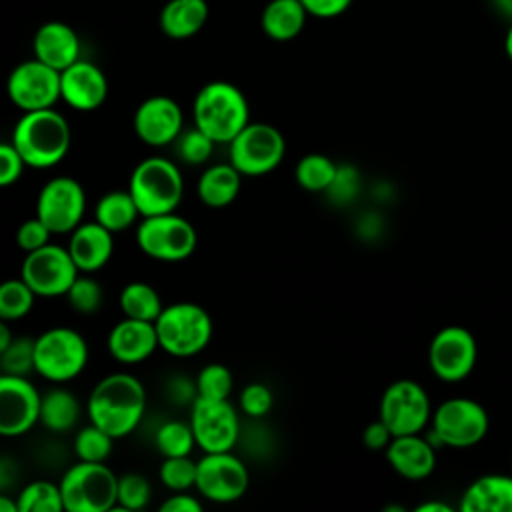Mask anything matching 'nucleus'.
Instances as JSON below:
<instances>
[{
  "instance_id": "nucleus-8",
  "label": "nucleus",
  "mask_w": 512,
  "mask_h": 512,
  "mask_svg": "<svg viewBox=\"0 0 512 512\" xmlns=\"http://www.w3.org/2000/svg\"><path fill=\"white\" fill-rule=\"evenodd\" d=\"M136 244L152 260L182 262L190 258L198 244L196 228L190 220L174 212L144 216L136 226Z\"/></svg>"
},
{
  "instance_id": "nucleus-27",
  "label": "nucleus",
  "mask_w": 512,
  "mask_h": 512,
  "mask_svg": "<svg viewBox=\"0 0 512 512\" xmlns=\"http://www.w3.org/2000/svg\"><path fill=\"white\" fill-rule=\"evenodd\" d=\"M242 186V174L232 162L208 166L196 184L198 198L208 208H224L236 200Z\"/></svg>"
},
{
  "instance_id": "nucleus-12",
  "label": "nucleus",
  "mask_w": 512,
  "mask_h": 512,
  "mask_svg": "<svg viewBox=\"0 0 512 512\" xmlns=\"http://www.w3.org/2000/svg\"><path fill=\"white\" fill-rule=\"evenodd\" d=\"M80 270L68 248L48 242L46 246L26 252L20 278L42 298L66 296Z\"/></svg>"
},
{
  "instance_id": "nucleus-39",
  "label": "nucleus",
  "mask_w": 512,
  "mask_h": 512,
  "mask_svg": "<svg viewBox=\"0 0 512 512\" xmlns=\"http://www.w3.org/2000/svg\"><path fill=\"white\" fill-rule=\"evenodd\" d=\"M196 468L198 462L190 456H168L162 460L158 476L168 490L184 492L196 486Z\"/></svg>"
},
{
  "instance_id": "nucleus-2",
  "label": "nucleus",
  "mask_w": 512,
  "mask_h": 512,
  "mask_svg": "<svg viewBox=\"0 0 512 512\" xmlns=\"http://www.w3.org/2000/svg\"><path fill=\"white\" fill-rule=\"evenodd\" d=\"M10 142L16 146L26 166L46 170L66 158L72 144V132L68 120L60 112L42 108L24 112L18 118Z\"/></svg>"
},
{
  "instance_id": "nucleus-40",
  "label": "nucleus",
  "mask_w": 512,
  "mask_h": 512,
  "mask_svg": "<svg viewBox=\"0 0 512 512\" xmlns=\"http://www.w3.org/2000/svg\"><path fill=\"white\" fill-rule=\"evenodd\" d=\"M0 368L4 374L28 376L34 372V338L16 336L12 344L0 352Z\"/></svg>"
},
{
  "instance_id": "nucleus-35",
  "label": "nucleus",
  "mask_w": 512,
  "mask_h": 512,
  "mask_svg": "<svg viewBox=\"0 0 512 512\" xmlns=\"http://www.w3.org/2000/svg\"><path fill=\"white\" fill-rule=\"evenodd\" d=\"M34 300V290L22 278L6 280L0 286V318L6 322L24 318L34 308Z\"/></svg>"
},
{
  "instance_id": "nucleus-28",
  "label": "nucleus",
  "mask_w": 512,
  "mask_h": 512,
  "mask_svg": "<svg viewBox=\"0 0 512 512\" xmlns=\"http://www.w3.org/2000/svg\"><path fill=\"white\" fill-rule=\"evenodd\" d=\"M308 16L300 0H270L262 10L260 26L270 40L288 42L304 30Z\"/></svg>"
},
{
  "instance_id": "nucleus-3",
  "label": "nucleus",
  "mask_w": 512,
  "mask_h": 512,
  "mask_svg": "<svg viewBox=\"0 0 512 512\" xmlns=\"http://www.w3.org/2000/svg\"><path fill=\"white\" fill-rule=\"evenodd\" d=\"M194 126L216 144H230L250 122V106L244 92L226 80L204 84L192 102Z\"/></svg>"
},
{
  "instance_id": "nucleus-23",
  "label": "nucleus",
  "mask_w": 512,
  "mask_h": 512,
  "mask_svg": "<svg viewBox=\"0 0 512 512\" xmlns=\"http://www.w3.org/2000/svg\"><path fill=\"white\" fill-rule=\"evenodd\" d=\"M384 454L392 470L406 480H424L436 466V446L420 432L394 436Z\"/></svg>"
},
{
  "instance_id": "nucleus-33",
  "label": "nucleus",
  "mask_w": 512,
  "mask_h": 512,
  "mask_svg": "<svg viewBox=\"0 0 512 512\" xmlns=\"http://www.w3.org/2000/svg\"><path fill=\"white\" fill-rule=\"evenodd\" d=\"M20 512H62L64 500L60 484L48 480H34L26 484L18 494Z\"/></svg>"
},
{
  "instance_id": "nucleus-38",
  "label": "nucleus",
  "mask_w": 512,
  "mask_h": 512,
  "mask_svg": "<svg viewBox=\"0 0 512 512\" xmlns=\"http://www.w3.org/2000/svg\"><path fill=\"white\" fill-rule=\"evenodd\" d=\"M152 496V486L146 476L138 472H128L118 476V500L112 508L114 512H134L142 510ZM110 510V512H112Z\"/></svg>"
},
{
  "instance_id": "nucleus-29",
  "label": "nucleus",
  "mask_w": 512,
  "mask_h": 512,
  "mask_svg": "<svg viewBox=\"0 0 512 512\" xmlns=\"http://www.w3.org/2000/svg\"><path fill=\"white\" fill-rule=\"evenodd\" d=\"M82 414L80 400L66 388H52L42 394L40 424L50 432L62 434L72 430Z\"/></svg>"
},
{
  "instance_id": "nucleus-18",
  "label": "nucleus",
  "mask_w": 512,
  "mask_h": 512,
  "mask_svg": "<svg viewBox=\"0 0 512 512\" xmlns=\"http://www.w3.org/2000/svg\"><path fill=\"white\" fill-rule=\"evenodd\" d=\"M42 394L26 376L0 374V434L16 438L40 422Z\"/></svg>"
},
{
  "instance_id": "nucleus-45",
  "label": "nucleus",
  "mask_w": 512,
  "mask_h": 512,
  "mask_svg": "<svg viewBox=\"0 0 512 512\" xmlns=\"http://www.w3.org/2000/svg\"><path fill=\"white\" fill-rule=\"evenodd\" d=\"M50 236V228L38 216L24 220L16 230V242L24 252H32L46 246L50 242Z\"/></svg>"
},
{
  "instance_id": "nucleus-46",
  "label": "nucleus",
  "mask_w": 512,
  "mask_h": 512,
  "mask_svg": "<svg viewBox=\"0 0 512 512\" xmlns=\"http://www.w3.org/2000/svg\"><path fill=\"white\" fill-rule=\"evenodd\" d=\"M24 168H26V162L16 150V146L12 142H2L0 144V186L6 188L18 182Z\"/></svg>"
},
{
  "instance_id": "nucleus-19",
  "label": "nucleus",
  "mask_w": 512,
  "mask_h": 512,
  "mask_svg": "<svg viewBox=\"0 0 512 512\" xmlns=\"http://www.w3.org/2000/svg\"><path fill=\"white\" fill-rule=\"evenodd\" d=\"M132 126L144 144L154 148L168 146L182 134L184 112L180 104L170 96H150L138 104Z\"/></svg>"
},
{
  "instance_id": "nucleus-51",
  "label": "nucleus",
  "mask_w": 512,
  "mask_h": 512,
  "mask_svg": "<svg viewBox=\"0 0 512 512\" xmlns=\"http://www.w3.org/2000/svg\"><path fill=\"white\" fill-rule=\"evenodd\" d=\"M12 332H10V328H8V322L6 320H2V324H0V352L2 350H6L10 344H12Z\"/></svg>"
},
{
  "instance_id": "nucleus-21",
  "label": "nucleus",
  "mask_w": 512,
  "mask_h": 512,
  "mask_svg": "<svg viewBox=\"0 0 512 512\" xmlns=\"http://www.w3.org/2000/svg\"><path fill=\"white\" fill-rule=\"evenodd\" d=\"M108 354L120 364H140L160 348L154 322L126 318L116 322L106 338Z\"/></svg>"
},
{
  "instance_id": "nucleus-1",
  "label": "nucleus",
  "mask_w": 512,
  "mask_h": 512,
  "mask_svg": "<svg viewBox=\"0 0 512 512\" xmlns=\"http://www.w3.org/2000/svg\"><path fill=\"white\" fill-rule=\"evenodd\" d=\"M146 412V388L128 372H112L96 382L86 400L88 420L114 440L132 434Z\"/></svg>"
},
{
  "instance_id": "nucleus-5",
  "label": "nucleus",
  "mask_w": 512,
  "mask_h": 512,
  "mask_svg": "<svg viewBox=\"0 0 512 512\" xmlns=\"http://www.w3.org/2000/svg\"><path fill=\"white\" fill-rule=\"evenodd\" d=\"M160 348L174 358L200 354L212 340V318L196 302H174L162 308L154 320Z\"/></svg>"
},
{
  "instance_id": "nucleus-25",
  "label": "nucleus",
  "mask_w": 512,
  "mask_h": 512,
  "mask_svg": "<svg viewBox=\"0 0 512 512\" xmlns=\"http://www.w3.org/2000/svg\"><path fill=\"white\" fill-rule=\"evenodd\" d=\"M462 512H512V474L476 478L462 494Z\"/></svg>"
},
{
  "instance_id": "nucleus-20",
  "label": "nucleus",
  "mask_w": 512,
  "mask_h": 512,
  "mask_svg": "<svg viewBox=\"0 0 512 512\" xmlns=\"http://www.w3.org/2000/svg\"><path fill=\"white\" fill-rule=\"evenodd\" d=\"M108 80L90 60H76L60 72V98L78 112H92L104 104Z\"/></svg>"
},
{
  "instance_id": "nucleus-47",
  "label": "nucleus",
  "mask_w": 512,
  "mask_h": 512,
  "mask_svg": "<svg viewBox=\"0 0 512 512\" xmlns=\"http://www.w3.org/2000/svg\"><path fill=\"white\" fill-rule=\"evenodd\" d=\"M306 12L314 18H336L344 14L354 0H300Z\"/></svg>"
},
{
  "instance_id": "nucleus-13",
  "label": "nucleus",
  "mask_w": 512,
  "mask_h": 512,
  "mask_svg": "<svg viewBox=\"0 0 512 512\" xmlns=\"http://www.w3.org/2000/svg\"><path fill=\"white\" fill-rule=\"evenodd\" d=\"M196 468V490L210 502L230 504L240 500L250 484L246 464L228 452H204Z\"/></svg>"
},
{
  "instance_id": "nucleus-24",
  "label": "nucleus",
  "mask_w": 512,
  "mask_h": 512,
  "mask_svg": "<svg viewBox=\"0 0 512 512\" xmlns=\"http://www.w3.org/2000/svg\"><path fill=\"white\" fill-rule=\"evenodd\" d=\"M68 252L80 272H96L108 264L114 252V232L100 222H82L70 232Z\"/></svg>"
},
{
  "instance_id": "nucleus-52",
  "label": "nucleus",
  "mask_w": 512,
  "mask_h": 512,
  "mask_svg": "<svg viewBox=\"0 0 512 512\" xmlns=\"http://www.w3.org/2000/svg\"><path fill=\"white\" fill-rule=\"evenodd\" d=\"M0 512H20L18 500H10L8 496H0Z\"/></svg>"
},
{
  "instance_id": "nucleus-44",
  "label": "nucleus",
  "mask_w": 512,
  "mask_h": 512,
  "mask_svg": "<svg viewBox=\"0 0 512 512\" xmlns=\"http://www.w3.org/2000/svg\"><path fill=\"white\" fill-rule=\"evenodd\" d=\"M358 190H360V176H358L356 168L342 164V166H338V172H336L330 188L326 190V194L330 196V200L334 204H348L350 200L356 198Z\"/></svg>"
},
{
  "instance_id": "nucleus-54",
  "label": "nucleus",
  "mask_w": 512,
  "mask_h": 512,
  "mask_svg": "<svg viewBox=\"0 0 512 512\" xmlns=\"http://www.w3.org/2000/svg\"><path fill=\"white\" fill-rule=\"evenodd\" d=\"M504 50H506V56L512 62V24L508 26V32H506V38H504Z\"/></svg>"
},
{
  "instance_id": "nucleus-26",
  "label": "nucleus",
  "mask_w": 512,
  "mask_h": 512,
  "mask_svg": "<svg viewBox=\"0 0 512 512\" xmlns=\"http://www.w3.org/2000/svg\"><path fill=\"white\" fill-rule=\"evenodd\" d=\"M210 6L206 0H168L158 16V26L172 40L196 36L208 22Z\"/></svg>"
},
{
  "instance_id": "nucleus-7",
  "label": "nucleus",
  "mask_w": 512,
  "mask_h": 512,
  "mask_svg": "<svg viewBox=\"0 0 512 512\" xmlns=\"http://www.w3.org/2000/svg\"><path fill=\"white\" fill-rule=\"evenodd\" d=\"M88 364L84 336L68 326H54L34 338V372L50 382L74 380Z\"/></svg>"
},
{
  "instance_id": "nucleus-42",
  "label": "nucleus",
  "mask_w": 512,
  "mask_h": 512,
  "mask_svg": "<svg viewBox=\"0 0 512 512\" xmlns=\"http://www.w3.org/2000/svg\"><path fill=\"white\" fill-rule=\"evenodd\" d=\"M70 306L80 312V314H92L100 308L102 304V288L100 284L90 278V276H82L78 274V278L74 280V284L70 286L68 294H66Z\"/></svg>"
},
{
  "instance_id": "nucleus-22",
  "label": "nucleus",
  "mask_w": 512,
  "mask_h": 512,
  "mask_svg": "<svg viewBox=\"0 0 512 512\" xmlns=\"http://www.w3.org/2000/svg\"><path fill=\"white\" fill-rule=\"evenodd\" d=\"M80 50L82 44L78 32L60 20H48L40 24L32 38L34 58L56 68L58 72L80 60Z\"/></svg>"
},
{
  "instance_id": "nucleus-16",
  "label": "nucleus",
  "mask_w": 512,
  "mask_h": 512,
  "mask_svg": "<svg viewBox=\"0 0 512 512\" xmlns=\"http://www.w3.org/2000/svg\"><path fill=\"white\" fill-rule=\"evenodd\" d=\"M10 102L22 112L54 108L60 98V72L38 58L16 64L6 80Z\"/></svg>"
},
{
  "instance_id": "nucleus-32",
  "label": "nucleus",
  "mask_w": 512,
  "mask_h": 512,
  "mask_svg": "<svg viewBox=\"0 0 512 512\" xmlns=\"http://www.w3.org/2000/svg\"><path fill=\"white\" fill-rule=\"evenodd\" d=\"M338 172V164L326 154H306L296 162L294 178L302 190L326 192Z\"/></svg>"
},
{
  "instance_id": "nucleus-37",
  "label": "nucleus",
  "mask_w": 512,
  "mask_h": 512,
  "mask_svg": "<svg viewBox=\"0 0 512 512\" xmlns=\"http://www.w3.org/2000/svg\"><path fill=\"white\" fill-rule=\"evenodd\" d=\"M196 396L210 400H226L234 388V376L228 366L220 362H210L200 368L196 380Z\"/></svg>"
},
{
  "instance_id": "nucleus-48",
  "label": "nucleus",
  "mask_w": 512,
  "mask_h": 512,
  "mask_svg": "<svg viewBox=\"0 0 512 512\" xmlns=\"http://www.w3.org/2000/svg\"><path fill=\"white\" fill-rule=\"evenodd\" d=\"M392 438H394V434L390 432V428H388L380 418L374 420V422H370V424L364 428V432H362V444H364L368 450H374V452L386 450Z\"/></svg>"
},
{
  "instance_id": "nucleus-14",
  "label": "nucleus",
  "mask_w": 512,
  "mask_h": 512,
  "mask_svg": "<svg viewBox=\"0 0 512 512\" xmlns=\"http://www.w3.org/2000/svg\"><path fill=\"white\" fill-rule=\"evenodd\" d=\"M190 426L196 448L202 452H228L240 440V418L228 398L210 400L196 396L190 406Z\"/></svg>"
},
{
  "instance_id": "nucleus-43",
  "label": "nucleus",
  "mask_w": 512,
  "mask_h": 512,
  "mask_svg": "<svg viewBox=\"0 0 512 512\" xmlns=\"http://www.w3.org/2000/svg\"><path fill=\"white\" fill-rule=\"evenodd\" d=\"M274 406V392L264 382H250L240 392V410L248 418H264Z\"/></svg>"
},
{
  "instance_id": "nucleus-49",
  "label": "nucleus",
  "mask_w": 512,
  "mask_h": 512,
  "mask_svg": "<svg viewBox=\"0 0 512 512\" xmlns=\"http://www.w3.org/2000/svg\"><path fill=\"white\" fill-rule=\"evenodd\" d=\"M162 512H200L202 510V502L192 496L188 490L184 492H174L172 496H168L162 504H160Z\"/></svg>"
},
{
  "instance_id": "nucleus-4",
  "label": "nucleus",
  "mask_w": 512,
  "mask_h": 512,
  "mask_svg": "<svg viewBox=\"0 0 512 512\" xmlns=\"http://www.w3.org/2000/svg\"><path fill=\"white\" fill-rule=\"evenodd\" d=\"M128 190L140 210V216L174 212L184 196V178L176 162L164 156L140 160L128 180Z\"/></svg>"
},
{
  "instance_id": "nucleus-34",
  "label": "nucleus",
  "mask_w": 512,
  "mask_h": 512,
  "mask_svg": "<svg viewBox=\"0 0 512 512\" xmlns=\"http://www.w3.org/2000/svg\"><path fill=\"white\" fill-rule=\"evenodd\" d=\"M156 450L168 458V456H190V452L196 446V438L192 432L190 422L180 420H168L160 424V428L154 434Z\"/></svg>"
},
{
  "instance_id": "nucleus-9",
  "label": "nucleus",
  "mask_w": 512,
  "mask_h": 512,
  "mask_svg": "<svg viewBox=\"0 0 512 512\" xmlns=\"http://www.w3.org/2000/svg\"><path fill=\"white\" fill-rule=\"evenodd\" d=\"M428 440L434 446L468 448L478 444L490 426L488 412L472 398H448L432 412Z\"/></svg>"
},
{
  "instance_id": "nucleus-53",
  "label": "nucleus",
  "mask_w": 512,
  "mask_h": 512,
  "mask_svg": "<svg viewBox=\"0 0 512 512\" xmlns=\"http://www.w3.org/2000/svg\"><path fill=\"white\" fill-rule=\"evenodd\" d=\"M494 6H496L502 14H506V16L512 18V0H494Z\"/></svg>"
},
{
  "instance_id": "nucleus-36",
  "label": "nucleus",
  "mask_w": 512,
  "mask_h": 512,
  "mask_svg": "<svg viewBox=\"0 0 512 512\" xmlns=\"http://www.w3.org/2000/svg\"><path fill=\"white\" fill-rule=\"evenodd\" d=\"M112 446L114 438L92 422L80 428L74 436V454L78 456V460L106 462V458L112 454Z\"/></svg>"
},
{
  "instance_id": "nucleus-11",
  "label": "nucleus",
  "mask_w": 512,
  "mask_h": 512,
  "mask_svg": "<svg viewBox=\"0 0 512 512\" xmlns=\"http://www.w3.org/2000/svg\"><path fill=\"white\" fill-rule=\"evenodd\" d=\"M378 418L390 428L394 436L422 432L432 420V404L428 392L416 380H394L382 392Z\"/></svg>"
},
{
  "instance_id": "nucleus-15",
  "label": "nucleus",
  "mask_w": 512,
  "mask_h": 512,
  "mask_svg": "<svg viewBox=\"0 0 512 512\" xmlns=\"http://www.w3.org/2000/svg\"><path fill=\"white\" fill-rule=\"evenodd\" d=\"M86 212L84 186L72 176L50 178L38 192L36 216L52 234H70Z\"/></svg>"
},
{
  "instance_id": "nucleus-41",
  "label": "nucleus",
  "mask_w": 512,
  "mask_h": 512,
  "mask_svg": "<svg viewBox=\"0 0 512 512\" xmlns=\"http://www.w3.org/2000/svg\"><path fill=\"white\" fill-rule=\"evenodd\" d=\"M214 146H216V142L196 126L192 130H186V132L182 130V134L176 138L178 158L186 164H192V166L204 164L212 156Z\"/></svg>"
},
{
  "instance_id": "nucleus-17",
  "label": "nucleus",
  "mask_w": 512,
  "mask_h": 512,
  "mask_svg": "<svg viewBox=\"0 0 512 512\" xmlns=\"http://www.w3.org/2000/svg\"><path fill=\"white\" fill-rule=\"evenodd\" d=\"M476 356V338L462 326H446L438 330L428 348L430 370L444 382L464 380L474 370Z\"/></svg>"
},
{
  "instance_id": "nucleus-50",
  "label": "nucleus",
  "mask_w": 512,
  "mask_h": 512,
  "mask_svg": "<svg viewBox=\"0 0 512 512\" xmlns=\"http://www.w3.org/2000/svg\"><path fill=\"white\" fill-rule=\"evenodd\" d=\"M452 508L444 502H424L420 506H416V512H450Z\"/></svg>"
},
{
  "instance_id": "nucleus-6",
  "label": "nucleus",
  "mask_w": 512,
  "mask_h": 512,
  "mask_svg": "<svg viewBox=\"0 0 512 512\" xmlns=\"http://www.w3.org/2000/svg\"><path fill=\"white\" fill-rule=\"evenodd\" d=\"M58 484L66 512H110L118 500V476L104 462L78 460Z\"/></svg>"
},
{
  "instance_id": "nucleus-31",
  "label": "nucleus",
  "mask_w": 512,
  "mask_h": 512,
  "mask_svg": "<svg viewBox=\"0 0 512 512\" xmlns=\"http://www.w3.org/2000/svg\"><path fill=\"white\" fill-rule=\"evenodd\" d=\"M120 310L126 318H136V320H148L154 322L164 304L158 294V290L146 282H128L118 296Z\"/></svg>"
},
{
  "instance_id": "nucleus-30",
  "label": "nucleus",
  "mask_w": 512,
  "mask_h": 512,
  "mask_svg": "<svg viewBox=\"0 0 512 512\" xmlns=\"http://www.w3.org/2000/svg\"><path fill=\"white\" fill-rule=\"evenodd\" d=\"M138 216L140 210L130 190H110L104 196H100L94 208V220L114 234L130 228Z\"/></svg>"
},
{
  "instance_id": "nucleus-10",
  "label": "nucleus",
  "mask_w": 512,
  "mask_h": 512,
  "mask_svg": "<svg viewBox=\"0 0 512 512\" xmlns=\"http://www.w3.org/2000/svg\"><path fill=\"white\" fill-rule=\"evenodd\" d=\"M286 154L282 132L268 122H248L228 144V160L242 176H264L276 170Z\"/></svg>"
}]
</instances>
